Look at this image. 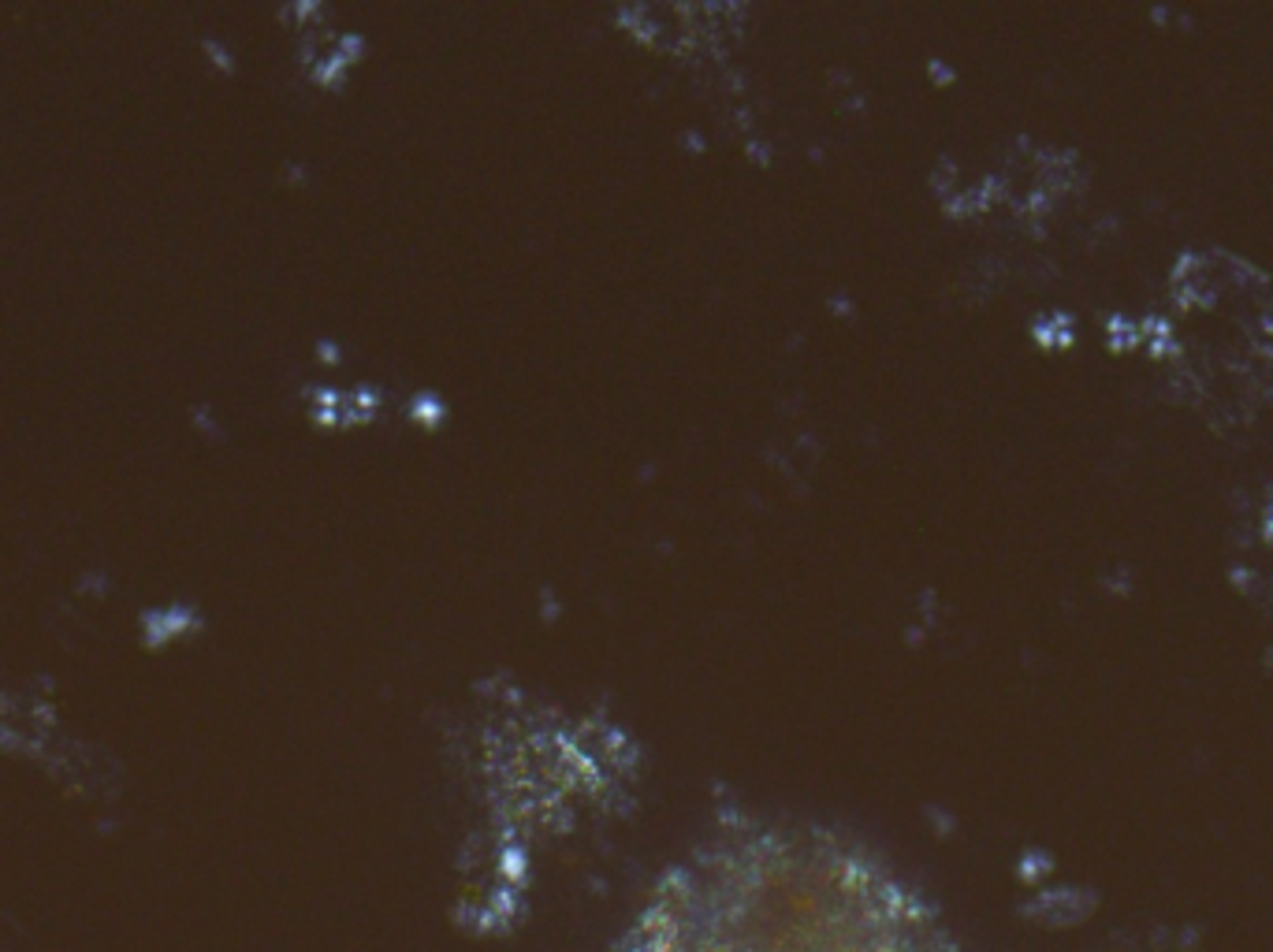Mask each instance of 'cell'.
Here are the masks:
<instances>
[{"label":"cell","mask_w":1273,"mask_h":952,"mask_svg":"<svg viewBox=\"0 0 1273 952\" xmlns=\"http://www.w3.org/2000/svg\"><path fill=\"white\" fill-rule=\"evenodd\" d=\"M626 952L964 949L872 855L816 830H749L677 867Z\"/></svg>","instance_id":"cell-1"}]
</instances>
